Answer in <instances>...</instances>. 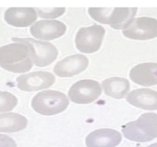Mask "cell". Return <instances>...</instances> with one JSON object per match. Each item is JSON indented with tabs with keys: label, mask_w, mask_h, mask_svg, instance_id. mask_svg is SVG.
Wrapping results in <instances>:
<instances>
[{
	"label": "cell",
	"mask_w": 157,
	"mask_h": 147,
	"mask_svg": "<svg viewBox=\"0 0 157 147\" xmlns=\"http://www.w3.org/2000/svg\"><path fill=\"white\" fill-rule=\"evenodd\" d=\"M33 61L26 45L12 43L0 47V66L13 73H25L33 67Z\"/></svg>",
	"instance_id": "cell-1"
},
{
	"label": "cell",
	"mask_w": 157,
	"mask_h": 147,
	"mask_svg": "<svg viewBox=\"0 0 157 147\" xmlns=\"http://www.w3.org/2000/svg\"><path fill=\"white\" fill-rule=\"evenodd\" d=\"M126 139L138 142H146L157 138V114L146 113L136 120L131 121L122 127Z\"/></svg>",
	"instance_id": "cell-2"
},
{
	"label": "cell",
	"mask_w": 157,
	"mask_h": 147,
	"mask_svg": "<svg viewBox=\"0 0 157 147\" xmlns=\"http://www.w3.org/2000/svg\"><path fill=\"white\" fill-rule=\"evenodd\" d=\"M137 8H90L92 19L116 30L125 29L134 19Z\"/></svg>",
	"instance_id": "cell-3"
},
{
	"label": "cell",
	"mask_w": 157,
	"mask_h": 147,
	"mask_svg": "<svg viewBox=\"0 0 157 147\" xmlns=\"http://www.w3.org/2000/svg\"><path fill=\"white\" fill-rule=\"evenodd\" d=\"M69 104L66 94L57 91L39 92L32 100V107L43 116H52L66 110Z\"/></svg>",
	"instance_id": "cell-4"
},
{
	"label": "cell",
	"mask_w": 157,
	"mask_h": 147,
	"mask_svg": "<svg viewBox=\"0 0 157 147\" xmlns=\"http://www.w3.org/2000/svg\"><path fill=\"white\" fill-rule=\"evenodd\" d=\"M13 41L27 46L33 64L38 67H46L52 64L57 58L58 50L51 43L36 41L33 38H13Z\"/></svg>",
	"instance_id": "cell-5"
},
{
	"label": "cell",
	"mask_w": 157,
	"mask_h": 147,
	"mask_svg": "<svg viewBox=\"0 0 157 147\" xmlns=\"http://www.w3.org/2000/svg\"><path fill=\"white\" fill-rule=\"evenodd\" d=\"M105 33V28L99 25L81 28L75 36L76 48L82 53H95L100 48Z\"/></svg>",
	"instance_id": "cell-6"
},
{
	"label": "cell",
	"mask_w": 157,
	"mask_h": 147,
	"mask_svg": "<svg viewBox=\"0 0 157 147\" xmlns=\"http://www.w3.org/2000/svg\"><path fill=\"white\" fill-rule=\"evenodd\" d=\"M102 94V87L99 82L93 80L77 81L69 91V97L77 104H88L97 100Z\"/></svg>",
	"instance_id": "cell-7"
},
{
	"label": "cell",
	"mask_w": 157,
	"mask_h": 147,
	"mask_svg": "<svg viewBox=\"0 0 157 147\" xmlns=\"http://www.w3.org/2000/svg\"><path fill=\"white\" fill-rule=\"evenodd\" d=\"M126 38L133 40H149L157 37V20L153 18L134 19L123 31Z\"/></svg>",
	"instance_id": "cell-8"
},
{
	"label": "cell",
	"mask_w": 157,
	"mask_h": 147,
	"mask_svg": "<svg viewBox=\"0 0 157 147\" xmlns=\"http://www.w3.org/2000/svg\"><path fill=\"white\" fill-rule=\"evenodd\" d=\"M55 76L46 71H36L22 74L16 79L17 87L21 91L32 92L49 88L55 83Z\"/></svg>",
	"instance_id": "cell-9"
},
{
	"label": "cell",
	"mask_w": 157,
	"mask_h": 147,
	"mask_svg": "<svg viewBox=\"0 0 157 147\" xmlns=\"http://www.w3.org/2000/svg\"><path fill=\"white\" fill-rule=\"evenodd\" d=\"M66 31V25L57 20L39 21L30 28V32L33 37L45 41H52L60 38Z\"/></svg>",
	"instance_id": "cell-10"
},
{
	"label": "cell",
	"mask_w": 157,
	"mask_h": 147,
	"mask_svg": "<svg viewBox=\"0 0 157 147\" xmlns=\"http://www.w3.org/2000/svg\"><path fill=\"white\" fill-rule=\"evenodd\" d=\"M88 64L89 60L85 55L75 54L57 62L53 71L58 77H71L84 71Z\"/></svg>",
	"instance_id": "cell-11"
},
{
	"label": "cell",
	"mask_w": 157,
	"mask_h": 147,
	"mask_svg": "<svg viewBox=\"0 0 157 147\" xmlns=\"http://www.w3.org/2000/svg\"><path fill=\"white\" fill-rule=\"evenodd\" d=\"M122 135L113 129H99L91 132L86 138L87 147H116L121 142Z\"/></svg>",
	"instance_id": "cell-12"
},
{
	"label": "cell",
	"mask_w": 157,
	"mask_h": 147,
	"mask_svg": "<svg viewBox=\"0 0 157 147\" xmlns=\"http://www.w3.org/2000/svg\"><path fill=\"white\" fill-rule=\"evenodd\" d=\"M129 77L134 83L142 86L157 84V63H143L136 65L129 72Z\"/></svg>",
	"instance_id": "cell-13"
},
{
	"label": "cell",
	"mask_w": 157,
	"mask_h": 147,
	"mask_svg": "<svg viewBox=\"0 0 157 147\" xmlns=\"http://www.w3.org/2000/svg\"><path fill=\"white\" fill-rule=\"evenodd\" d=\"M5 21L14 27H28L37 19V13L33 8H10L4 15Z\"/></svg>",
	"instance_id": "cell-14"
},
{
	"label": "cell",
	"mask_w": 157,
	"mask_h": 147,
	"mask_svg": "<svg viewBox=\"0 0 157 147\" xmlns=\"http://www.w3.org/2000/svg\"><path fill=\"white\" fill-rule=\"evenodd\" d=\"M126 101L140 109L155 110L157 109V92L146 88L134 90L127 95Z\"/></svg>",
	"instance_id": "cell-15"
},
{
	"label": "cell",
	"mask_w": 157,
	"mask_h": 147,
	"mask_svg": "<svg viewBox=\"0 0 157 147\" xmlns=\"http://www.w3.org/2000/svg\"><path fill=\"white\" fill-rule=\"evenodd\" d=\"M102 85L105 94L116 99L123 98L130 90L129 82L123 77H109L104 80Z\"/></svg>",
	"instance_id": "cell-16"
},
{
	"label": "cell",
	"mask_w": 157,
	"mask_h": 147,
	"mask_svg": "<svg viewBox=\"0 0 157 147\" xmlns=\"http://www.w3.org/2000/svg\"><path fill=\"white\" fill-rule=\"evenodd\" d=\"M27 119L22 115L16 113H7L0 114V132L1 133H16L25 129Z\"/></svg>",
	"instance_id": "cell-17"
},
{
	"label": "cell",
	"mask_w": 157,
	"mask_h": 147,
	"mask_svg": "<svg viewBox=\"0 0 157 147\" xmlns=\"http://www.w3.org/2000/svg\"><path fill=\"white\" fill-rule=\"evenodd\" d=\"M18 103V99L13 94L0 91V113H5L14 109Z\"/></svg>",
	"instance_id": "cell-18"
},
{
	"label": "cell",
	"mask_w": 157,
	"mask_h": 147,
	"mask_svg": "<svg viewBox=\"0 0 157 147\" xmlns=\"http://www.w3.org/2000/svg\"><path fill=\"white\" fill-rule=\"evenodd\" d=\"M36 13L43 19H56L64 14L65 8H36Z\"/></svg>",
	"instance_id": "cell-19"
},
{
	"label": "cell",
	"mask_w": 157,
	"mask_h": 147,
	"mask_svg": "<svg viewBox=\"0 0 157 147\" xmlns=\"http://www.w3.org/2000/svg\"><path fill=\"white\" fill-rule=\"evenodd\" d=\"M0 147H17L13 139L6 135L0 134Z\"/></svg>",
	"instance_id": "cell-20"
},
{
	"label": "cell",
	"mask_w": 157,
	"mask_h": 147,
	"mask_svg": "<svg viewBox=\"0 0 157 147\" xmlns=\"http://www.w3.org/2000/svg\"><path fill=\"white\" fill-rule=\"evenodd\" d=\"M146 147H157V142H155V143L152 144V145H148V146H146Z\"/></svg>",
	"instance_id": "cell-21"
}]
</instances>
